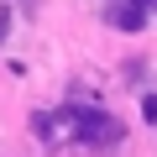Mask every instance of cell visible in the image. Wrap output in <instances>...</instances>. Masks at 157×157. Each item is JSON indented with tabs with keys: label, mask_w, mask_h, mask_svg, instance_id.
<instances>
[{
	"label": "cell",
	"mask_w": 157,
	"mask_h": 157,
	"mask_svg": "<svg viewBox=\"0 0 157 157\" xmlns=\"http://www.w3.org/2000/svg\"><path fill=\"white\" fill-rule=\"evenodd\" d=\"M68 121L78 126V136H84V141H121V121H115V115H100V110H73Z\"/></svg>",
	"instance_id": "1"
},
{
	"label": "cell",
	"mask_w": 157,
	"mask_h": 157,
	"mask_svg": "<svg viewBox=\"0 0 157 157\" xmlns=\"http://www.w3.org/2000/svg\"><path fill=\"white\" fill-rule=\"evenodd\" d=\"M115 26H121V32H141V26H147V16H141V6H131V0H126V6L115 11Z\"/></svg>",
	"instance_id": "2"
},
{
	"label": "cell",
	"mask_w": 157,
	"mask_h": 157,
	"mask_svg": "<svg viewBox=\"0 0 157 157\" xmlns=\"http://www.w3.org/2000/svg\"><path fill=\"white\" fill-rule=\"evenodd\" d=\"M141 115H147V121H157V94H147V100H141Z\"/></svg>",
	"instance_id": "3"
},
{
	"label": "cell",
	"mask_w": 157,
	"mask_h": 157,
	"mask_svg": "<svg viewBox=\"0 0 157 157\" xmlns=\"http://www.w3.org/2000/svg\"><path fill=\"white\" fill-rule=\"evenodd\" d=\"M131 6H141V0H131Z\"/></svg>",
	"instance_id": "4"
}]
</instances>
